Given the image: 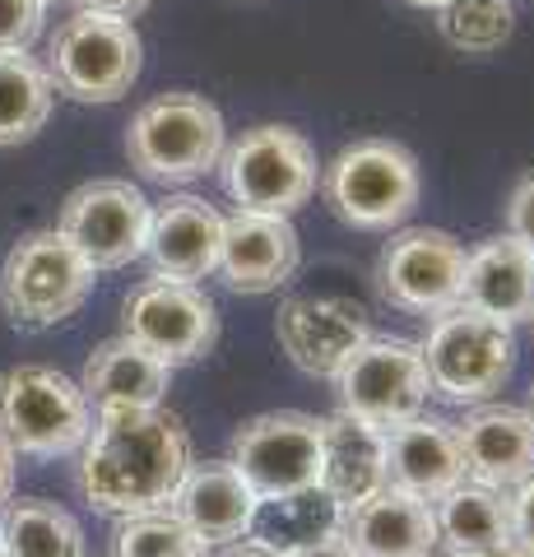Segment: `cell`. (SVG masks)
Segmentation results:
<instances>
[{"mask_svg":"<svg viewBox=\"0 0 534 557\" xmlns=\"http://www.w3.org/2000/svg\"><path fill=\"white\" fill-rule=\"evenodd\" d=\"M79 497L102 516L167 511L191 469V437L182 418L159 409H94V428L75 450Z\"/></svg>","mask_w":534,"mask_h":557,"instance_id":"1","label":"cell"},{"mask_svg":"<svg viewBox=\"0 0 534 557\" xmlns=\"http://www.w3.org/2000/svg\"><path fill=\"white\" fill-rule=\"evenodd\" d=\"M419 159L400 139H353L321 168V196L339 223L358 233H390L419 205Z\"/></svg>","mask_w":534,"mask_h":557,"instance_id":"2","label":"cell"},{"mask_svg":"<svg viewBox=\"0 0 534 557\" xmlns=\"http://www.w3.org/2000/svg\"><path fill=\"white\" fill-rule=\"evenodd\" d=\"M427 386L446 405L474 409L507 386L516 368V325H502L474 307H446L419 339Z\"/></svg>","mask_w":534,"mask_h":557,"instance_id":"3","label":"cell"},{"mask_svg":"<svg viewBox=\"0 0 534 557\" xmlns=\"http://www.w3.org/2000/svg\"><path fill=\"white\" fill-rule=\"evenodd\" d=\"M94 428V405L79 381L47 368V362H20L0 376V442L14 456L61 460L75 456Z\"/></svg>","mask_w":534,"mask_h":557,"instance_id":"4","label":"cell"},{"mask_svg":"<svg viewBox=\"0 0 534 557\" xmlns=\"http://www.w3.org/2000/svg\"><path fill=\"white\" fill-rule=\"evenodd\" d=\"M228 149L223 112L200 94H163L131 116L126 153L149 182L186 186L214 172Z\"/></svg>","mask_w":534,"mask_h":557,"instance_id":"5","label":"cell"},{"mask_svg":"<svg viewBox=\"0 0 534 557\" xmlns=\"http://www.w3.org/2000/svg\"><path fill=\"white\" fill-rule=\"evenodd\" d=\"M223 190L247 214H280L293 219L312 205L321 186V163L312 139L293 126H251L223 149L219 159Z\"/></svg>","mask_w":534,"mask_h":557,"instance_id":"6","label":"cell"},{"mask_svg":"<svg viewBox=\"0 0 534 557\" xmlns=\"http://www.w3.org/2000/svg\"><path fill=\"white\" fill-rule=\"evenodd\" d=\"M94 270L57 228L20 237L0 265V307L24 330H47L71 321L89 302Z\"/></svg>","mask_w":534,"mask_h":557,"instance_id":"7","label":"cell"},{"mask_svg":"<svg viewBox=\"0 0 534 557\" xmlns=\"http://www.w3.org/2000/svg\"><path fill=\"white\" fill-rule=\"evenodd\" d=\"M140 61L145 42L131 20L75 10L51 38L47 75L57 84V94L75 102H116L140 79Z\"/></svg>","mask_w":534,"mask_h":557,"instance_id":"8","label":"cell"},{"mask_svg":"<svg viewBox=\"0 0 534 557\" xmlns=\"http://www.w3.org/2000/svg\"><path fill=\"white\" fill-rule=\"evenodd\" d=\"M149 219L153 205L145 200L140 186L122 177H98L65 196L57 233L89 260L94 274H108V270H126L145 256Z\"/></svg>","mask_w":534,"mask_h":557,"instance_id":"9","label":"cell"},{"mask_svg":"<svg viewBox=\"0 0 534 557\" xmlns=\"http://www.w3.org/2000/svg\"><path fill=\"white\" fill-rule=\"evenodd\" d=\"M228 465L243 474L256 502L321 487V418L274 409L233 432Z\"/></svg>","mask_w":534,"mask_h":557,"instance_id":"10","label":"cell"},{"mask_svg":"<svg viewBox=\"0 0 534 557\" xmlns=\"http://www.w3.org/2000/svg\"><path fill=\"white\" fill-rule=\"evenodd\" d=\"M335 395H339L344 413H353V418H363V423L386 432V428H400V423H409V418L427 413L433 386H427L419 344L372 335L339 368Z\"/></svg>","mask_w":534,"mask_h":557,"instance_id":"11","label":"cell"},{"mask_svg":"<svg viewBox=\"0 0 534 557\" xmlns=\"http://www.w3.org/2000/svg\"><path fill=\"white\" fill-rule=\"evenodd\" d=\"M122 335L149 348L172 372L200 362L219 339V307L200 284L177 278H145L122 307Z\"/></svg>","mask_w":534,"mask_h":557,"instance_id":"12","label":"cell"},{"mask_svg":"<svg viewBox=\"0 0 534 557\" xmlns=\"http://www.w3.org/2000/svg\"><path fill=\"white\" fill-rule=\"evenodd\" d=\"M464 247L442 228H400L376 256L382 298L413 317H437L460 302Z\"/></svg>","mask_w":534,"mask_h":557,"instance_id":"13","label":"cell"},{"mask_svg":"<svg viewBox=\"0 0 534 557\" xmlns=\"http://www.w3.org/2000/svg\"><path fill=\"white\" fill-rule=\"evenodd\" d=\"M274 339L298 372L335 381L344 362L372 339V321L353 298H288L274 317Z\"/></svg>","mask_w":534,"mask_h":557,"instance_id":"14","label":"cell"},{"mask_svg":"<svg viewBox=\"0 0 534 557\" xmlns=\"http://www.w3.org/2000/svg\"><path fill=\"white\" fill-rule=\"evenodd\" d=\"M302 265V237L293 219L280 214H247L233 209L223 214V247H219V274L233 293L265 298L280 293Z\"/></svg>","mask_w":534,"mask_h":557,"instance_id":"15","label":"cell"},{"mask_svg":"<svg viewBox=\"0 0 534 557\" xmlns=\"http://www.w3.org/2000/svg\"><path fill=\"white\" fill-rule=\"evenodd\" d=\"M219 247H223V214L200 196H167L153 205L145 260L153 278H177V284H200L219 274Z\"/></svg>","mask_w":534,"mask_h":557,"instance_id":"16","label":"cell"},{"mask_svg":"<svg viewBox=\"0 0 534 557\" xmlns=\"http://www.w3.org/2000/svg\"><path fill=\"white\" fill-rule=\"evenodd\" d=\"M256 507H261V502H256V493L243 483V474H237L228 460H191V469L182 474L177 493L167 502V511L177 516L210 553L247 539Z\"/></svg>","mask_w":534,"mask_h":557,"instance_id":"17","label":"cell"},{"mask_svg":"<svg viewBox=\"0 0 534 557\" xmlns=\"http://www.w3.org/2000/svg\"><path fill=\"white\" fill-rule=\"evenodd\" d=\"M456 442L464 456V479L511 493L534 474V423L516 405H474L456 423Z\"/></svg>","mask_w":534,"mask_h":557,"instance_id":"18","label":"cell"},{"mask_svg":"<svg viewBox=\"0 0 534 557\" xmlns=\"http://www.w3.org/2000/svg\"><path fill=\"white\" fill-rule=\"evenodd\" d=\"M460 307H474L502 325L534 321V247L511 233H497L464 251Z\"/></svg>","mask_w":534,"mask_h":557,"instance_id":"19","label":"cell"},{"mask_svg":"<svg viewBox=\"0 0 534 557\" xmlns=\"http://www.w3.org/2000/svg\"><path fill=\"white\" fill-rule=\"evenodd\" d=\"M339 534L353 544L358 557H427L437 553V516L433 502L400 493V487H382L368 502L344 511Z\"/></svg>","mask_w":534,"mask_h":557,"instance_id":"20","label":"cell"},{"mask_svg":"<svg viewBox=\"0 0 534 557\" xmlns=\"http://www.w3.org/2000/svg\"><path fill=\"white\" fill-rule=\"evenodd\" d=\"M386 479L400 493L437 502L464 479V456L456 442V423L419 413L400 428H386Z\"/></svg>","mask_w":534,"mask_h":557,"instance_id":"21","label":"cell"},{"mask_svg":"<svg viewBox=\"0 0 534 557\" xmlns=\"http://www.w3.org/2000/svg\"><path fill=\"white\" fill-rule=\"evenodd\" d=\"M386 483V432L344 409L321 418V493L349 511Z\"/></svg>","mask_w":534,"mask_h":557,"instance_id":"22","label":"cell"},{"mask_svg":"<svg viewBox=\"0 0 534 557\" xmlns=\"http://www.w3.org/2000/svg\"><path fill=\"white\" fill-rule=\"evenodd\" d=\"M167 386H172L167 362L153 358L149 348L131 344L126 335L98 344L79 376V391L89 395L94 409H159Z\"/></svg>","mask_w":534,"mask_h":557,"instance_id":"23","label":"cell"},{"mask_svg":"<svg viewBox=\"0 0 534 557\" xmlns=\"http://www.w3.org/2000/svg\"><path fill=\"white\" fill-rule=\"evenodd\" d=\"M433 516H437V548H446V557L497 548L511 539V497L502 487L474 479H460L451 493H442L433 502Z\"/></svg>","mask_w":534,"mask_h":557,"instance_id":"24","label":"cell"},{"mask_svg":"<svg viewBox=\"0 0 534 557\" xmlns=\"http://www.w3.org/2000/svg\"><path fill=\"white\" fill-rule=\"evenodd\" d=\"M0 553L5 557H84L79 520L47 497H20L0 507Z\"/></svg>","mask_w":534,"mask_h":557,"instance_id":"25","label":"cell"},{"mask_svg":"<svg viewBox=\"0 0 534 557\" xmlns=\"http://www.w3.org/2000/svg\"><path fill=\"white\" fill-rule=\"evenodd\" d=\"M57 102L47 65H38L28 51H0V149L33 139Z\"/></svg>","mask_w":534,"mask_h":557,"instance_id":"26","label":"cell"},{"mask_svg":"<svg viewBox=\"0 0 534 557\" xmlns=\"http://www.w3.org/2000/svg\"><path fill=\"white\" fill-rule=\"evenodd\" d=\"M344 520V507L335 497H325L321 487H307V493H288V497H270L256 507L251 520V539H261L270 548H302L321 534H335Z\"/></svg>","mask_w":534,"mask_h":557,"instance_id":"27","label":"cell"},{"mask_svg":"<svg viewBox=\"0 0 534 557\" xmlns=\"http://www.w3.org/2000/svg\"><path fill=\"white\" fill-rule=\"evenodd\" d=\"M437 28L464 57H488L511 38L516 10L511 0H446L437 10Z\"/></svg>","mask_w":534,"mask_h":557,"instance_id":"28","label":"cell"},{"mask_svg":"<svg viewBox=\"0 0 534 557\" xmlns=\"http://www.w3.org/2000/svg\"><path fill=\"white\" fill-rule=\"evenodd\" d=\"M116 557H210V548L182 525L172 511H145L126 516L112 539Z\"/></svg>","mask_w":534,"mask_h":557,"instance_id":"29","label":"cell"},{"mask_svg":"<svg viewBox=\"0 0 534 557\" xmlns=\"http://www.w3.org/2000/svg\"><path fill=\"white\" fill-rule=\"evenodd\" d=\"M42 0H0V51H28L42 33Z\"/></svg>","mask_w":534,"mask_h":557,"instance_id":"30","label":"cell"},{"mask_svg":"<svg viewBox=\"0 0 534 557\" xmlns=\"http://www.w3.org/2000/svg\"><path fill=\"white\" fill-rule=\"evenodd\" d=\"M507 233L521 237L525 247H534V172L511 186V196H507Z\"/></svg>","mask_w":534,"mask_h":557,"instance_id":"31","label":"cell"},{"mask_svg":"<svg viewBox=\"0 0 534 557\" xmlns=\"http://www.w3.org/2000/svg\"><path fill=\"white\" fill-rule=\"evenodd\" d=\"M511 539L521 544L525 557H534V474L511 487Z\"/></svg>","mask_w":534,"mask_h":557,"instance_id":"32","label":"cell"},{"mask_svg":"<svg viewBox=\"0 0 534 557\" xmlns=\"http://www.w3.org/2000/svg\"><path fill=\"white\" fill-rule=\"evenodd\" d=\"M288 557H358V553H353L349 539H344V534L335 530V534H321V539H312V544L293 548Z\"/></svg>","mask_w":534,"mask_h":557,"instance_id":"33","label":"cell"},{"mask_svg":"<svg viewBox=\"0 0 534 557\" xmlns=\"http://www.w3.org/2000/svg\"><path fill=\"white\" fill-rule=\"evenodd\" d=\"M75 5L94 14H112V20H135V14L149 10V0H75Z\"/></svg>","mask_w":534,"mask_h":557,"instance_id":"34","label":"cell"},{"mask_svg":"<svg viewBox=\"0 0 534 557\" xmlns=\"http://www.w3.org/2000/svg\"><path fill=\"white\" fill-rule=\"evenodd\" d=\"M210 557H288L284 548H270V544H261V539H237V544H228V548H214Z\"/></svg>","mask_w":534,"mask_h":557,"instance_id":"35","label":"cell"},{"mask_svg":"<svg viewBox=\"0 0 534 557\" xmlns=\"http://www.w3.org/2000/svg\"><path fill=\"white\" fill-rule=\"evenodd\" d=\"M10 493H14V450L0 442V507L10 502Z\"/></svg>","mask_w":534,"mask_h":557,"instance_id":"36","label":"cell"},{"mask_svg":"<svg viewBox=\"0 0 534 557\" xmlns=\"http://www.w3.org/2000/svg\"><path fill=\"white\" fill-rule=\"evenodd\" d=\"M464 557H525V553L516 539H507V544H497V548H479V553H464Z\"/></svg>","mask_w":534,"mask_h":557,"instance_id":"37","label":"cell"},{"mask_svg":"<svg viewBox=\"0 0 534 557\" xmlns=\"http://www.w3.org/2000/svg\"><path fill=\"white\" fill-rule=\"evenodd\" d=\"M525 413H530V423H534V381H530V391H525V405H521Z\"/></svg>","mask_w":534,"mask_h":557,"instance_id":"38","label":"cell"},{"mask_svg":"<svg viewBox=\"0 0 534 557\" xmlns=\"http://www.w3.org/2000/svg\"><path fill=\"white\" fill-rule=\"evenodd\" d=\"M409 5H419V10H442L446 0H409Z\"/></svg>","mask_w":534,"mask_h":557,"instance_id":"39","label":"cell"},{"mask_svg":"<svg viewBox=\"0 0 534 557\" xmlns=\"http://www.w3.org/2000/svg\"><path fill=\"white\" fill-rule=\"evenodd\" d=\"M427 557H446V553H427Z\"/></svg>","mask_w":534,"mask_h":557,"instance_id":"40","label":"cell"},{"mask_svg":"<svg viewBox=\"0 0 534 557\" xmlns=\"http://www.w3.org/2000/svg\"><path fill=\"white\" fill-rule=\"evenodd\" d=\"M42 5H51V0H42Z\"/></svg>","mask_w":534,"mask_h":557,"instance_id":"41","label":"cell"},{"mask_svg":"<svg viewBox=\"0 0 534 557\" xmlns=\"http://www.w3.org/2000/svg\"><path fill=\"white\" fill-rule=\"evenodd\" d=\"M0 557H5V553H0Z\"/></svg>","mask_w":534,"mask_h":557,"instance_id":"42","label":"cell"}]
</instances>
